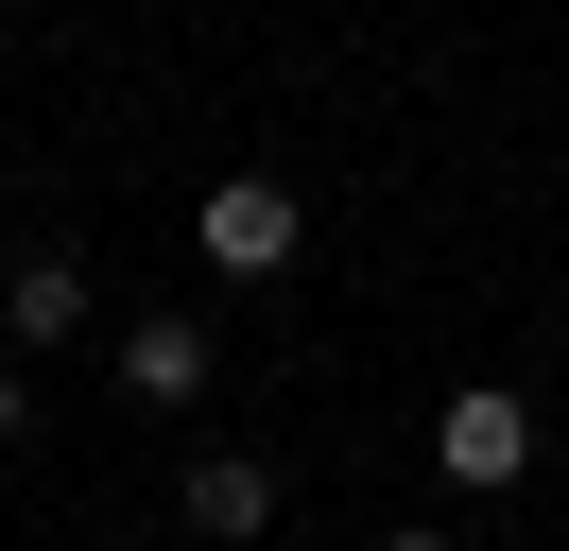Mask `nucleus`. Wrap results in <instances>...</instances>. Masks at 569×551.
Masks as SVG:
<instances>
[{"mask_svg":"<svg viewBox=\"0 0 569 551\" xmlns=\"http://www.w3.org/2000/svg\"><path fill=\"white\" fill-rule=\"evenodd\" d=\"M190 241H208V276H293V241H311V207H293L277 172H224V190L190 207Z\"/></svg>","mask_w":569,"mask_h":551,"instance_id":"1","label":"nucleus"},{"mask_svg":"<svg viewBox=\"0 0 569 551\" xmlns=\"http://www.w3.org/2000/svg\"><path fill=\"white\" fill-rule=\"evenodd\" d=\"M380 551H449V534H380Z\"/></svg>","mask_w":569,"mask_h":551,"instance_id":"7","label":"nucleus"},{"mask_svg":"<svg viewBox=\"0 0 569 551\" xmlns=\"http://www.w3.org/2000/svg\"><path fill=\"white\" fill-rule=\"evenodd\" d=\"M121 397L190 413V397H208V328H190V310H139V328H121Z\"/></svg>","mask_w":569,"mask_h":551,"instance_id":"3","label":"nucleus"},{"mask_svg":"<svg viewBox=\"0 0 569 551\" xmlns=\"http://www.w3.org/2000/svg\"><path fill=\"white\" fill-rule=\"evenodd\" d=\"M0 328H18V344H70L87 328V259H70V241H36V259L0 276Z\"/></svg>","mask_w":569,"mask_h":551,"instance_id":"4","label":"nucleus"},{"mask_svg":"<svg viewBox=\"0 0 569 551\" xmlns=\"http://www.w3.org/2000/svg\"><path fill=\"white\" fill-rule=\"evenodd\" d=\"M431 465L449 482H535V397L518 379H466V397L431 413Z\"/></svg>","mask_w":569,"mask_h":551,"instance_id":"2","label":"nucleus"},{"mask_svg":"<svg viewBox=\"0 0 569 551\" xmlns=\"http://www.w3.org/2000/svg\"><path fill=\"white\" fill-rule=\"evenodd\" d=\"M18 431H36V397H18V362H0V448H18Z\"/></svg>","mask_w":569,"mask_h":551,"instance_id":"6","label":"nucleus"},{"mask_svg":"<svg viewBox=\"0 0 569 551\" xmlns=\"http://www.w3.org/2000/svg\"><path fill=\"white\" fill-rule=\"evenodd\" d=\"M190 534H277V465L259 448H208L190 465Z\"/></svg>","mask_w":569,"mask_h":551,"instance_id":"5","label":"nucleus"}]
</instances>
